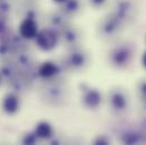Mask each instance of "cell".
I'll use <instances>...</instances> for the list:
<instances>
[{
  "label": "cell",
  "instance_id": "cell-1",
  "mask_svg": "<svg viewBox=\"0 0 146 145\" xmlns=\"http://www.w3.org/2000/svg\"><path fill=\"white\" fill-rule=\"evenodd\" d=\"M70 96V90L67 80L61 76H56L49 79H41L38 86V98L48 107L62 108Z\"/></svg>",
  "mask_w": 146,
  "mask_h": 145
},
{
  "label": "cell",
  "instance_id": "cell-2",
  "mask_svg": "<svg viewBox=\"0 0 146 145\" xmlns=\"http://www.w3.org/2000/svg\"><path fill=\"white\" fill-rule=\"evenodd\" d=\"M137 48L134 43L125 41L118 42L113 47L110 48L107 53V64L111 69L122 72L128 71L135 61Z\"/></svg>",
  "mask_w": 146,
  "mask_h": 145
},
{
  "label": "cell",
  "instance_id": "cell-3",
  "mask_svg": "<svg viewBox=\"0 0 146 145\" xmlns=\"http://www.w3.org/2000/svg\"><path fill=\"white\" fill-rule=\"evenodd\" d=\"M92 63L90 52L83 47L68 49L60 60V66L66 72H83L88 69Z\"/></svg>",
  "mask_w": 146,
  "mask_h": 145
},
{
  "label": "cell",
  "instance_id": "cell-4",
  "mask_svg": "<svg viewBox=\"0 0 146 145\" xmlns=\"http://www.w3.org/2000/svg\"><path fill=\"white\" fill-rule=\"evenodd\" d=\"M106 100L110 113L114 117H122L130 109V95L123 86H112L107 94Z\"/></svg>",
  "mask_w": 146,
  "mask_h": 145
},
{
  "label": "cell",
  "instance_id": "cell-5",
  "mask_svg": "<svg viewBox=\"0 0 146 145\" xmlns=\"http://www.w3.org/2000/svg\"><path fill=\"white\" fill-rule=\"evenodd\" d=\"M125 29L126 26L117 17L108 13L99 19L95 27V34L101 41L111 42L118 40L123 33Z\"/></svg>",
  "mask_w": 146,
  "mask_h": 145
},
{
  "label": "cell",
  "instance_id": "cell-6",
  "mask_svg": "<svg viewBox=\"0 0 146 145\" xmlns=\"http://www.w3.org/2000/svg\"><path fill=\"white\" fill-rule=\"evenodd\" d=\"M109 8L110 14L117 17L126 27L133 24L138 16V6L135 0H113Z\"/></svg>",
  "mask_w": 146,
  "mask_h": 145
},
{
  "label": "cell",
  "instance_id": "cell-7",
  "mask_svg": "<svg viewBox=\"0 0 146 145\" xmlns=\"http://www.w3.org/2000/svg\"><path fill=\"white\" fill-rule=\"evenodd\" d=\"M27 40L19 35V33L7 32L0 36V60L10 59L21 51L27 50Z\"/></svg>",
  "mask_w": 146,
  "mask_h": 145
},
{
  "label": "cell",
  "instance_id": "cell-8",
  "mask_svg": "<svg viewBox=\"0 0 146 145\" xmlns=\"http://www.w3.org/2000/svg\"><path fill=\"white\" fill-rule=\"evenodd\" d=\"M79 93H80V104L86 110L96 111L101 108V106L104 102V98L101 91L90 84L86 83L79 84Z\"/></svg>",
  "mask_w": 146,
  "mask_h": 145
},
{
  "label": "cell",
  "instance_id": "cell-9",
  "mask_svg": "<svg viewBox=\"0 0 146 145\" xmlns=\"http://www.w3.org/2000/svg\"><path fill=\"white\" fill-rule=\"evenodd\" d=\"M59 40H60V43L67 50L79 48V47H83V43L85 41V33L79 26L69 23L59 33Z\"/></svg>",
  "mask_w": 146,
  "mask_h": 145
},
{
  "label": "cell",
  "instance_id": "cell-10",
  "mask_svg": "<svg viewBox=\"0 0 146 145\" xmlns=\"http://www.w3.org/2000/svg\"><path fill=\"white\" fill-rule=\"evenodd\" d=\"M10 59L15 63V65L17 66L19 72L36 78L35 72H36V67L38 64H37L36 58L34 57V55L31 51H29V49L21 51L19 53H17L16 56H14Z\"/></svg>",
  "mask_w": 146,
  "mask_h": 145
},
{
  "label": "cell",
  "instance_id": "cell-11",
  "mask_svg": "<svg viewBox=\"0 0 146 145\" xmlns=\"http://www.w3.org/2000/svg\"><path fill=\"white\" fill-rule=\"evenodd\" d=\"M34 41L36 47L42 51H52L60 43L59 34L48 27L38 30L36 36L34 37Z\"/></svg>",
  "mask_w": 146,
  "mask_h": 145
},
{
  "label": "cell",
  "instance_id": "cell-12",
  "mask_svg": "<svg viewBox=\"0 0 146 145\" xmlns=\"http://www.w3.org/2000/svg\"><path fill=\"white\" fill-rule=\"evenodd\" d=\"M43 23L45 25L44 27L51 29L52 31H54L59 34L70 23V18H68L62 11L57 9V10L50 11L46 15H44L43 16Z\"/></svg>",
  "mask_w": 146,
  "mask_h": 145
},
{
  "label": "cell",
  "instance_id": "cell-13",
  "mask_svg": "<svg viewBox=\"0 0 146 145\" xmlns=\"http://www.w3.org/2000/svg\"><path fill=\"white\" fill-rule=\"evenodd\" d=\"M62 72L64 71L59 63L48 60V61H44V63L37 65L35 75H36V78L38 79H49V78L59 76Z\"/></svg>",
  "mask_w": 146,
  "mask_h": 145
},
{
  "label": "cell",
  "instance_id": "cell-14",
  "mask_svg": "<svg viewBox=\"0 0 146 145\" xmlns=\"http://www.w3.org/2000/svg\"><path fill=\"white\" fill-rule=\"evenodd\" d=\"M58 9L62 11L68 18H76L84 13L85 2L84 0H65L59 5Z\"/></svg>",
  "mask_w": 146,
  "mask_h": 145
},
{
  "label": "cell",
  "instance_id": "cell-15",
  "mask_svg": "<svg viewBox=\"0 0 146 145\" xmlns=\"http://www.w3.org/2000/svg\"><path fill=\"white\" fill-rule=\"evenodd\" d=\"M0 107H1V110L8 116L16 114L21 108V99H19L18 93H16L14 91L8 92L2 98Z\"/></svg>",
  "mask_w": 146,
  "mask_h": 145
},
{
  "label": "cell",
  "instance_id": "cell-16",
  "mask_svg": "<svg viewBox=\"0 0 146 145\" xmlns=\"http://www.w3.org/2000/svg\"><path fill=\"white\" fill-rule=\"evenodd\" d=\"M38 32V22L30 18L22 19V23L18 29V33L25 40H34Z\"/></svg>",
  "mask_w": 146,
  "mask_h": 145
},
{
  "label": "cell",
  "instance_id": "cell-17",
  "mask_svg": "<svg viewBox=\"0 0 146 145\" xmlns=\"http://www.w3.org/2000/svg\"><path fill=\"white\" fill-rule=\"evenodd\" d=\"M18 14L21 15L22 19L30 18V19H34L38 22L41 18H43L41 9L37 7L36 3H23Z\"/></svg>",
  "mask_w": 146,
  "mask_h": 145
},
{
  "label": "cell",
  "instance_id": "cell-18",
  "mask_svg": "<svg viewBox=\"0 0 146 145\" xmlns=\"http://www.w3.org/2000/svg\"><path fill=\"white\" fill-rule=\"evenodd\" d=\"M120 142L123 144H142L146 143V135L138 130H126L120 134Z\"/></svg>",
  "mask_w": 146,
  "mask_h": 145
},
{
  "label": "cell",
  "instance_id": "cell-19",
  "mask_svg": "<svg viewBox=\"0 0 146 145\" xmlns=\"http://www.w3.org/2000/svg\"><path fill=\"white\" fill-rule=\"evenodd\" d=\"M33 133L38 140H50L54 135V129L48 121H40L35 125Z\"/></svg>",
  "mask_w": 146,
  "mask_h": 145
},
{
  "label": "cell",
  "instance_id": "cell-20",
  "mask_svg": "<svg viewBox=\"0 0 146 145\" xmlns=\"http://www.w3.org/2000/svg\"><path fill=\"white\" fill-rule=\"evenodd\" d=\"M135 88H136V95H137L139 102L146 101V77L138 79Z\"/></svg>",
  "mask_w": 146,
  "mask_h": 145
},
{
  "label": "cell",
  "instance_id": "cell-21",
  "mask_svg": "<svg viewBox=\"0 0 146 145\" xmlns=\"http://www.w3.org/2000/svg\"><path fill=\"white\" fill-rule=\"evenodd\" d=\"M86 2L92 9L100 10V9H104L109 7L111 0H86Z\"/></svg>",
  "mask_w": 146,
  "mask_h": 145
},
{
  "label": "cell",
  "instance_id": "cell-22",
  "mask_svg": "<svg viewBox=\"0 0 146 145\" xmlns=\"http://www.w3.org/2000/svg\"><path fill=\"white\" fill-rule=\"evenodd\" d=\"M37 141H38V138L35 136V134L33 132L24 134L22 140H21V142L23 144H35V143H37Z\"/></svg>",
  "mask_w": 146,
  "mask_h": 145
},
{
  "label": "cell",
  "instance_id": "cell-23",
  "mask_svg": "<svg viewBox=\"0 0 146 145\" xmlns=\"http://www.w3.org/2000/svg\"><path fill=\"white\" fill-rule=\"evenodd\" d=\"M9 32V25H8V18L0 16V36Z\"/></svg>",
  "mask_w": 146,
  "mask_h": 145
},
{
  "label": "cell",
  "instance_id": "cell-24",
  "mask_svg": "<svg viewBox=\"0 0 146 145\" xmlns=\"http://www.w3.org/2000/svg\"><path fill=\"white\" fill-rule=\"evenodd\" d=\"M111 143V140H110L108 136L106 135H100L98 136L95 140H94V144H99V145H107Z\"/></svg>",
  "mask_w": 146,
  "mask_h": 145
},
{
  "label": "cell",
  "instance_id": "cell-25",
  "mask_svg": "<svg viewBox=\"0 0 146 145\" xmlns=\"http://www.w3.org/2000/svg\"><path fill=\"white\" fill-rule=\"evenodd\" d=\"M40 0H21L22 3H37Z\"/></svg>",
  "mask_w": 146,
  "mask_h": 145
},
{
  "label": "cell",
  "instance_id": "cell-26",
  "mask_svg": "<svg viewBox=\"0 0 146 145\" xmlns=\"http://www.w3.org/2000/svg\"><path fill=\"white\" fill-rule=\"evenodd\" d=\"M142 64H143V67L146 69V52H144V55H143V58H142Z\"/></svg>",
  "mask_w": 146,
  "mask_h": 145
},
{
  "label": "cell",
  "instance_id": "cell-27",
  "mask_svg": "<svg viewBox=\"0 0 146 145\" xmlns=\"http://www.w3.org/2000/svg\"><path fill=\"white\" fill-rule=\"evenodd\" d=\"M53 2H56V3H58V5H60V3H62L65 0H52Z\"/></svg>",
  "mask_w": 146,
  "mask_h": 145
},
{
  "label": "cell",
  "instance_id": "cell-28",
  "mask_svg": "<svg viewBox=\"0 0 146 145\" xmlns=\"http://www.w3.org/2000/svg\"><path fill=\"white\" fill-rule=\"evenodd\" d=\"M2 84V79H1V76H0V85Z\"/></svg>",
  "mask_w": 146,
  "mask_h": 145
},
{
  "label": "cell",
  "instance_id": "cell-29",
  "mask_svg": "<svg viewBox=\"0 0 146 145\" xmlns=\"http://www.w3.org/2000/svg\"><path fill=\"white\" fill-rule=\"evenodd\" d=\"M145 40H146V39H145Z\"/></svg>",
  "mask_w": 146,
  "mask_h": 145
}]
</instances>
